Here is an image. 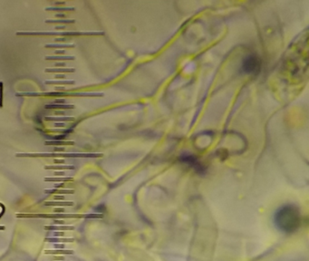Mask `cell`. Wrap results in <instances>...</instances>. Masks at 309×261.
Listing matches in <instances>:
<instances>
[{
  "label": "cell",
  "instance_id": "6da1fadb",
  "mask_svg": "<svg viewBox=\"0 0 309 261\" xmlns=\"http://www.w3.org/2000/svg\"><path fill=\"white\" fill-rule=\"evenodd\" d=\"M274 224L284 233H294L302 223V215L299 208L295 204H285L277 209L274 214Z\"/></svg>",
  "mask_w": 309,
  "mask_h": 261
},
{
  "label": "cell",
  "instance_id": "7a4b0ae2",
  "mask_svg": "<svg viewBox=\"0 0 309 261\" xmlns=\"http://www.w3.org/2000/svg\"><path fill=\"white\" fill-rule=\"evenodd\" d=\"M18 218H42V219H101L102 214H16Z\"/></svg>",
  "mask_w": 309,
  "mask_h": 261
},
{
  "label": "cell",
  "instance_id": "3957f363",
  "mask_svg": "<svg viewBox=\"0 0 309 261\" xmlns=\"http://www.w3.org/2000/svg\"><path fill=\"white\" fill-rule=\"evenodd\" d=\"M16 157H31V158H99L102 154H94V153H54V152H42V153H18Z\"/></svg>",
  "mask_w": 309,
  "mask_h": 261
},
{
  "label": "cell",
  "instance_id": "277c9868",
  "mask_svg": "<svg viewBox=\"0 0 309 261\" xmlns=\"http://www.w3.org/2000/svg\"><path fill=\"white\" fill-rule=\"evenodd\" d=\"M104 35V33L95 32H18L16 36H97Z\"/></svg>",
  "mask_w": 309,
  "mask_h": 261
},
{
  "label": "cell",
  "instance_id": "5b68a950",
  "mask_svg": "<svg viewBox=\"0 0 309 261\" xmlns=\"http://www.w3.org/2000/svg\"><path fill=\"white\" fill-rule=\"evenodd\" d=\"M261 68V60L256 54H249L243 60L242 70L247 75H257Z\"/></svg>",
  "mask_w": 309,
  "mask_h": 261
},
{
  "label": "cell",
  "instance_id": "8992f818",
  "mask_svg": "<svg viewBox=\"0 0 309 261\" xmlns=\"http://www.w3.org/2000/svg\"><path fill=\"white\" fill-rule=\"evenodd\" d=\"M180 161L184 163H187L188 165H191L192 168L195 169V171H197L199 173H203L204 172V167L199 162V161L196 159L195 156L192 155H188V154H184L180 157Z\"/></svg>",
  "mask_w": 309,
  "mask_h": 261
},
{
  "label": "cell",
  "instance_id": "52a82bcc",
  "mask_svg": "<svg viewBox=\"0 0 309 261\" xmlns=\"http://www.w3.org/2000/svg\"><path fill=\"white\" fill-rule=\"evenodd\" d=\"M73 201H63V202H56V201H46L44 202V206H56V207H60V206H63V207H67V206H73Z\"/></svg>",
  "mask_w": 309,
  "mask_h": 261
},
{
  "label": "cell",
  "instance_id": "ba28073f",
  "mask_svg": "<svg viewBox=\"0 0 309 261\" xmlns=\"http://www.w3.org/2000/svg\"><path fill=\"white\" fill-rule=\"evenodd\" d=\"M45 230H61V231H65V230H73V227L72 226H46L44 227Z\"/></svg>",
  "mask_w": 309,
  "mask_h": 261
},
{
  "label": "cell",
  "instance_id": "9c48e42d",
  "mask_svg": "<svg viewBox=\"0 0 309 261\" xmlns=\"http://www.w3.org/2000/svg\"><path fill=\"white\" fill-rule=\"evenodd\" d=\"M74 68H46L45 72L47 73H73Z\"/></svg>",
  "mask_w": 309,
  "mask_h": 261
},
{
  "label": "cell",
  "instance_id": "30bf717a",
  "mask_svg": "<svg viewBox=\"0 0 309 261\" xmlns=\"http://www.w3.org/2000/svg\"><path fill=\"white\" fill-rule=\"evenodd\" d=\"M45 121H54V122H73L74 118L73 117H45Z\"/></svg>",
  "mask_w": 309,
  "mask_h": 261
},
{
  "label": "cell",
  "instance_id": "8fae6325",
  "mask_svg": "<svg viewBox=\"0 0 309 261\" xmlns=\"http://www.w3.org/2000/svg\"><path fill=\"white\" fill-rule=\"evenodd\" d=\"M45 193H51V194H73L74 191L73 190H44Z\"/></svg>",
  "mask_w": 309,
  "mask_h": 261
},
{
  "label": "cell",
  "instance_id": "7c38bea8",
  "mask_svg": "<svg viewBox=\"0 0 309 261\" xmlns=\"http://www.w3.org/2000/svg\"><path fill=\"white\" fill-rule=\"evenodd\" d=\"M44 241L52 243H71L74 241V239H56V237H47Z\"/></svg>",
  "mask_w": 309,
  "mask_h": 261
},
{
  "label": "cell",
  "instance_id": "4fadbf2b",
  "mask_svg": "<svg viewBox=\"0 0 309 261\" xmlns=\"http://www.w3.org/2000/svg\"><path fill=\"white\" fill-rule=\"evenodd\" d=\"M45 48H74L75 45L74 44H48L44 45Z\"/></svg>",
  "mask_w": 309,
  "mask_h": 261
},
{
  "label": "cell",
  "instance_id": "5bb4252c",
  "mask_svg": "<svg viewBox=\"0 0 309 261\" xmlns=\"http://www.w3.org/2000/svg\"><path fill=\"white\" fill-rule=\"evenodd\" d=\"M44 254L51 255V254H66V255H72L73 254V250H67V249H55V250H44Z\"/></svg>",
  "mask_w": 309,
  "mask_h": 261
},
{
  "label": "cell",
  "instance_id": "9a60e30c",
  "mask_svg": "<svg viewBox=\"0 0 309 261\" xmlns=\"http://www.w3.org/2000/svg\"><path fill=\"white\" fill-rule=\"evenodd\" d=\"M46 109H73L74 105L68 104H50L45 106Z\"/></svg>",
  "mask_w": 309,
  "mask_h": 261
},
{
  "label": "cell",
  "instance_id": "2e32d148",
  "mask_svg": "<svg viewBox=\"0 0 309 261\" xmlns=\"http://www.w3.org/2000/svg\"><path fill=\"white\" fill-rule=\"evenodd\" d=\"M74 56H45V60L49 61H55V60H66V61H72L74 60Z\"/></svg>",
  "mask_w": 309,
  "mask_h": 261
},
{
  "label": "cell",
  "instance_id": "e0dca14e",
  "mask_svg": "<svg viewBox=\"0 0 309 261\" xmlns=\"http://www.w3.org/2000/svg\"><path fill=\"white\" fill-rule=\"evenodd\" d=\"M45 145H74L73 141H45Z\"/></svg>",
  "mask_w": 309,
  "mask_h": 261
},
{
  "label": "cell",
  "instance_id": "ac0fdd59",
  "mask_svg": "<svg viewBox=\"0 0 309 261\" xmlns=\"http://www.w3.org/2000/svg\"><path fill=\"white\" fill-rule=\"evenodd\" d=\"M47 24H55V23H59V24H73L75 20L74 19H66V20H53V19H46L44 21Z\"/></svg>",
  "mask_w": 309,
  "mask_h": 261
},
{
  "label": "cell",
  "instance_id": "d6986e66",
  "mask_svg": "<svg viewBox=\"0 0 309 261\" xmlns=\"http://www.w3.org/2000/svg\"><path fill=\"white\" fill-rule=\"evenodd\" d=\"M45 84H74L75 82L74 81H69V80H65V81H61V80H56V81H50L47 80L44 82Z\"/></svg>",
  "mask_w": 309,
  "mask_h": 261
},
{
  "label": "cell",
  "instance_id": "ffe728a7",
  "mask_svg": "<svg viewBox=\"0 0 309 261\" xmlns=\"http://www.w3.org/2000/svg\"><path fill=\"white\" fill-rule=\"evenodd\" d=\"M73 178H44V181H48V182H51V181H73Z\"/></svg>",
  "mask_w": 309,
  "mask_h": 261
},
{
  "label": "cell",
  "instance_id": "44dd1931",
  "mask_svg": "<svg viewBox=\"0 0 309 261\" xmlns=\"http://www.w3.org/2000/svg\"><path fill=\"white\" fill-rule=\"evenodd\" d=\"M45 170H74V166H45Z\"/></svg>",
  "mask_w": 309,
  "mask_h": 261
},
{
  "label": "cell",
  "instance_id": "7402d4cb",
  "mask_svg": "<svg viewBox=\"0 0 309 261\" xmlns=\"http://www.w3.org/2000/svg\"><path fill=\"white\" fill-rule=\"evenodd\" d=\"M73 7H47L45 11H74Z\"/></svg>",
  "mask_w": 309,
  "mask_h": 261
},
{
  "label": "cell",
  "instance_id": "603a6c76",
  "mask_svg": "<svg viewBox=\"0 0 309 261\" xmlns=\"http://www.w3.org/2000/svg\"><path fill=\"white\" fill-rule=\"evenodd\" d=\"M3 107V83H0V108Z\"/></svg>",
  "mask_w": 309,
  "mask_h": 261
},
{
  "label": "cell",
  "instance_id": "cb8c5ba5",
  "mask_svg": "<svg viewBox=\"0 0 309 261\" xmlns=\"http://www.w3.org/2000/svg\"><path fill=\"white\" fill-rule=\"evenodd\" d=\"M66 137V135H60V136H55V137H53V139L56 140V141H61L63 139H65Z\"/></svg>",
  "mask_w": 309,
  "mask_h": 261
},
{
  "label": "cell",
  "instance_id": "d4e9b609",
  "mask_svg": "<svg viewBox=\"0 0 309 261\" xmlns=\"http://www.w3.org/2000/svg\"><path fill=\"white\" fill-rule=\"evenodd\" d=\"M55 248L56 249H64L65 248V245H63V244H55Z\"/></svg>",
  "mask_w": 309,
  "mask_h": 261
},
{
  "label": "cell",
  "instance_id": "484cf974",
  "mask_svg": "<svg viewBox=\"0 0 309 261\" xmlns=\"http://www.w3.org/2000/svg\"><path fill=\"white\" fill-rule=\"evenodd\" d=\"M65 102V99H56V100L55 101V103L56 104H64Z\"/></svg>",
  "mask_w": 309,
  "mask_h": 261
},
{
  "label": "cell",
  "instance_id": "4316f807",
  "mask_svg": "<svg viewBox=\"0 0 309 261\" xmlns=\"http://www.w3.org/2000/svg\"><path fill=\"white\" fill-rule=\"evenodd\" d=\"M64 211H65V209H62V208H56V209H55V213H64Z\"/></svg>",
  "mask_w": 309,
  "mask_h": 261
},
{
  "label": "cell",
  "instance_id": "83f0119b",
  "mask_svg": "<svg viewBox=\"0 0 309 261\" xmlns=\"http://www.w3.org/2000/svg\"><path fill=\"white\" fill-rule=\"evenodd\" d=\"M69 39L68 38H55L56 42H65V41H68Z\"/></svg>",
  "mask_w": 309,
  "mask_h": 261
},
{
  "label": "cell",
  "instance_id": "f1b7e54d",
  "mask_svg": "<svg viewBox=\"0 0 309 261\" xmlns=\"http://www.w3.org/2000/svg\"><path fill=\"white\" fill-rule=\"evenodd\" d=\"M54 151H65V148H59V147H55V148L54 149Z\"/></svg>",
  "mask_w": 309,
  "mask_h": 261
},
{
  "label": "cell",
  "instance_id": "f546056e",
  "mask_svg": "<svg viewBox=\"0 0 309 261\" xmlns=\"http://www.w3.org/2000/svg\"><path fill=\"white\" fill-rule=\"evenodd\" d=\"M55 224H59V225H64L65 221L64 220H55Z\"/></svg>",
  "mask_w": 309,
  "mask_h": 261
},
{
  "label": "cell",
  "instance_id": "4dcf8cb0",
  "mask_svg": "<svg viewBox=\"0 0 309 261\" xmlns=\"http://www.w3.org/2000/svg\"><path fill=\"white\" fill-rule=\"evenodd\" d=\"M65 65H66L65 63H56L55 65V66H56V67H62V66H65Z\"/></svg>",
  "mask_w": 309,
  "mask_h": 261
},
{
  "label": "cell",
  "instance_id": "1f68e13d",
  "mask_svg": "<svg viewBox=\"0 0 309 261\" xmlns=\"http://www.w3.org/2000/svg\"><path fill=\"white\" fill-rule=\"evenodd\" d=\"M55 175H56V176H64V175H65V172H55Z\"/></svg>",
  "mask_w": 309,
  "mask_h": 261
},
{
  "label": "cell",
  "instance_id": "d6a6232c",
  "mask_svg": "<svg viewBox=\"0 0 309 261\" xmlns=\"http://www.w3.org/2000/svg\"><path fill=\"white\" fill-rule=\"evenodd\" d=\"M65 232H55V236L58 237V236H64Z\"/></svg>",
  "mask_w": 309,
  "mask_h": 261
},
{
  "label": "cell",
  "instance_id": "836d02e7",
  "mask_svg": "<svg viewBox=\"0 0 309 261\" xmlns=\"http://www.w3.org/2000/svg\"><path fill=\"white\" fill-rule=\"evenodd\" d=\"M65 50H57V51H55V54H65Z\"/></svg>",
  "mask_w": 309,
  "mask_h": 261
},
{
  "label": "cell",
  "instance_id": "e575fe53",
  "mask_svg": "<svg viewBox=\"0 0 309 261\" xmlns=\"http://www.w3.org/2000/svg\"><path fill=\"white\" fill-rule=\"evenodd\" d=\"M55 188H64L65 184H64V183H62V184H55Z\"/></svg>",
  "mask_w": 309,
  "mask_h": 261
},
{
  "label": "cell",
  "instance_id": "d590c367",
  "mask_svg": "<svg viewBox=\"0 0 309 261\" xmlns=\"http://www.w3.org/2000/svg\"><path fill=\"white\" fill-rule=\"evenodd\" d=\"M55 127H65V123H55Z\"/></svg>",
  "mask_w": 309,
  "mask_h": 261
},
{
  "label": "cell",
  "instance_id": "8d00e7d4",
  "mask_svg": "<svg viewBox=\"0 0 309 261\" xmlns=\"http://www.w3.org/2000/svg\"><path fill=\"white\" fill-rule=\"evenodd\" d=\"M55 78H60V79H62V78H65V75H55Z\"/></svg>",
  "mask_w": 309,
  "mask_h": 261
},
{
  "label": "cell",
  "instance_id": "74e56055",
  "mask_svg": "<svg viewBox=\"0 0 309 261\" xmlns=\"http://www.w3.org/2000/svg\"><path fill=\"white\" fill-rule=\"evenodd\" d=\"M54 259L55 260H65V258L64 257H55Z\"/></svg>",
  "mask_w": 309,
  "mask_h": 261
},
{
  "label": "cell",
  "instance_id": "f35d334b",
  "mask_svg": "<svg viewBox=\"0 0 309 261\" xmlns=\"http://www.w3.org/2000/svg\"><path fill=\"white\" fill-rule=\"evenodd\" d=\"M55 16H56L57 18H59V17H65V15H64V14H57V15H55Z\"/></svg>",
  "mask_w": 309,
  "mask_h": 261
},
{
  "label": "cell",
  "instance_id": "ab89813d",
  "mask_svg": "<svg viewBox=\"0 0 309 261\" xmlns=\"http://www.w3.org/2000/svg\"><path fill=\"white\" fill-rule=\"evenodd\" d=\"M65 197L64 196H55V200H64Z\"/></svg>",
  "mask_w": 309,
  "mask_h": 261
},
{
  "label": "cell",
  "instance_id": "60d3db41",
  "mask_svg": "<svg viewBox=\"0 0 309 261\" xmlns=\"http://www.w3.org/2000/svg\"><path fill=\"white\" fill-rule=\"evenodd\" d=\"M55 163H64V162H65V160H60V161L55 160Z\"/></svg>",
  "mask_w": 309,
  "mask_h": 261
},
{
  "label": "cell",
  "instance_id": "b9f144b4",
  "mask_svg": "<svg viewBox=\"0 0 309 261\" xmlns=\"http://www.w3.org/2000/svg\"><path fill=\"white\" fill-rule=\"evenodd\" d=\"M55 29H56V30H59V29H65V26H55Z\"/></svg>",
  "mask_w": 309,
  "mask_h": 261
},
{
  "label": "cell",
  "instance_id": "7bdbcfd3",
  "mask_svg": "<svg viewBox=\"0 0 309 261\" xmlns=\"http://www.w3.org/2000/svg\"><path fill=\"white\" fill-rule=\"evenodd\" d=\"M5 209L4 208V209H3V211H2V212L0 213V219H1V218L3 217V215H4V213H5Z\"/></svg>",
  "mask_w": 309,
  "mask_h": 261
},
{
  "label": "cell",
  "instance_id": "ee69618b",
  "mask_svg": "<svg viewBox=\"0 0 309 261\" xmlns=\"http://www.w3.org/2000/svg\"><path fill=\"white\" fill-rule=\"evenodd\" d=\"M55 113H56V114H65L64 112H56Z\"/></svg>",
  "mask_w": 309,
  "mask_h": 261
},
{
  "label": "cell",
  "instance_id": "f6af8a7d",
  "mask_svg": "<svg viewBox=\"0 0 309 261\" xmlns=\"http://www.w3.org/2000/svg\"><path fill=\"white\" fill-rule=\"evenodd\" d=\"M55 4H56V5H64L65 2H55Z\"/></svg>",
  "mask_w": 309,
  "mask_h": 261
},
{
  "label": "cell",
  "instance_id": "bcb514c9",
  "mask_svg": "<svg viewBox=\"0 0 309 261\" xmlns=\"http://www.w3.org/2000/svg\"><path fill=\"white\" fill-rule=\"evenodd\" d=\"M3 230V229H5V227H0V230Z\"/></svg>",
  "mask_w": 309,
  "mask_h": 261
}]
</instances>
